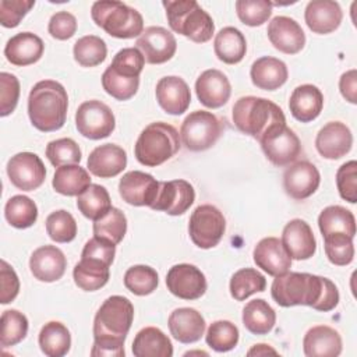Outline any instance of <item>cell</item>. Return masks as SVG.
<instances>
[{
    "instance_id": "cell-1",
    "label": "cell",
    "mask_w": 357,
    "mask_h": 357,
    "mask_svg": "<svg viewBox=\"0 0 357 357\" xmlns=\"http://www.w3.org/2000/svg\"><path fill=\"white\" fill-rule=\"evenodd\" d=\"M271 294L280 307L308 305L322 312L332 311L339 303V290L331 279L305 272H286L276 276Z\"/></svg>"
},
{
    "instance_id": "cell-2",
    "label": "cell",
    "mask_w": 357,
    "mask_h": 357,
    "mask_svg": "<svg viewBox=\"0 0 357 357\" xmlns=\"http://www.w3.org/2000/svg\"><path fill=\"white\" fill-rule=\"evenodd\" d=\"M134 319V305L124 296H110L93 318L92 357H123L124 342Z\"/></svg>"
},
{
    "instance_id": "cell-3",
    "label": "cell",
    "mask_w": 357,
    "mask_h": 357,
    "mask_svg": "<svg viewBox=\"0 0 357 357\" xmlns=\"http://www.w3.org/2000/svg\"><path fill=\"white\" fill-rule=\"evenodd\" d=\"M68 96L64 86L53 79L36 82L28 96V116L43 132L60 130L67 119Z\"/></svg>"
},
{
    "instance_id": "cell-4",
    "label": "cell",
    "mask_w": 357,
    "mask_h": 357,
    "mask_svg": "<svg viewBox=\"0 0 357 357\" xmlns=\"http://www.w3.org/2000/svg\"><path fill=\"white\" fill-rule=\"evenodd\" d=\"M231 117L238 131L255 138L258 142L271 131L286 126L284 113L276 103L251 95L236 100Z\"/></svg>"
},
{
    "instance_id": "cell-5",
    "label": "cell",
    "mask_w": 357,
    "mask_h": 357,
    "mask_svg": "<svg viewBox=\"0 0 357 357\" xmlns=\"http://www.w3.org/2000/svg\"><path fill=\"white\" fill-rule=\"evenodd\" d=\"M162 4L174 32L195 43L211 40L215 32L213 20L195 0H167Z\"/></svg>"
},
{
    "instance_id": "cell-6",
    "label": "cell",
    "mask_w": 357,
    "mask_h": 357,
    "mask_svg": "<svg viewBox=\"0 0 357 357\" xmlns=\"http://www.w3.org/2000/svg\"><path fill=\"white\" fill-rule=\"evenodd\" d=\"M180 149V134L165 121L148 124L139 134L134 153L137 160L148 167H156L172 159Z\"/></svg>"
},
{
    "instance_id": "cell-7",
    "label": "cell",
    "mask_w": 357,
    "mask_h": 357,
    "mask_svg": "<svg viewBox=\"0 0 357 357\" xmlns=\"http://www.w3.org/2000/svg\"><path fill=\"white\" fill-rule=\"evenodd\" d=\"M91 17L98 26L113 38L131 39L144 32V18L139 11L121 1H95Z\"/></svg>"
},
{
    "instance_id": "cell-8",
    "label": "cell",
    "mask_w": 357,
    "mask_h": 357,
    "mask_svg": "<svg viewBox=\"0 0 357 357\" xmlns=\"http://www.w3.org/2000/svg\"><path fill=\"white\" fill-rule=\"evenodd\" d=\"M223 131L222 121L212 112H191L180 128V139L191 152H202L212 148Z\"/></svg>"
},
{
    "instance_id": "cell-9",
    "label": "cell",
    "mask_w": 357,
    "mask_h": 357,
    "mask_svg": "<svg viewBox=\"0 0 357 357\" xmlns=\"http://www.w3.org/2000/svg\"><path fill=\"white\" fill-rule=\"evenodd\" d=\"M226 231V219L223 213L211 204L199 205L194 209L188 222L191 241L202 248L209 250L218 245Z\"/></svg>"
},
{
    "instance_id": "cell-10",
    "label": "cell",
    "mask_w": 357,
    "mask_h": 357,
    "mask_svg": "<svg viewBox=\"0 0 357 357\" xmlns=\"http://www.w3.org/2000/svg\"><path fill=\"white\" fill-rule=\"evenodd\" d=\"M75 126L82 137L102 139L114 131L116 119L106 103L92 99L78 106L75 112Z\"/></svg>"
},
{
    "instance_id": "cell-11",
    "label": "cell",
    "mask_w": 357,
    "mask_h": 357,
    "mask_svg": "<svg viewBox=\"0 0 357 357\" xmlns=\"http://www.w3.org/2000/svg\"><path fill=\"white\" fill-rule=\"evenodd\" d=\"M259 144L266 159L278 167L294 163L303 152L297 134L287 126L271 131Z\"/></svg>"
},
{
    "instance_id": "cell-12",
    "label": "cell",
    "mask_w": 357,
    "mask_h": 357,
    "mask_svg": "<svg viewBox=\"0 0 357 357\" xmlns=\"http://www.w3.org/2000/svg\"><path fill=\"white\" fill-rule=\"evenodd\" d=\"M7 174L11 184L18 190L33 191L43 184L46 167L36 153L20 152L8 160Z\"/></svg>"
},
{
    "instance_id": "cell-13",
    "label": "cell",
    "mask_w": 357,
    "mask_h": 357,
    "mask_svg": "<svg viewBox=\"0 0 357 357\" xmlns=\"http://www.w3.org/2000/svg\"><path fill=\"white\" fill-rule=\"evenodd\" d=\"M166 286L173 296L183 300H197L208 287L205 275L191 264L173 265L166 275Z\"/></svg>"
},
{
    "instance_id": "cell-14",
    "label": "cell",
    "mask_w": 357,
    "mask_h": 357,
    "mask_svg": "<svg viewBox=\"0 0 357 357\" xmlns=\"http://www.w3.org/2000/svg\"><path fill=\"white\" fill-rule=\"evenodd\" d=\"M135 45L149 64H163L169 61L177 50L174 35L163 26L145 28Z\"/></svg>"
},
{
    "instance_id": "cell-15",
    "label": "cell",
    "mask_w": 357,
    "mask_h": 357,
    "mask_svg": "<svg viewBox=\"0 0 357 357\" xmlns=\"http://www.w3.org/2000/svg\"><path fill=\"white\" fill-rule=\"evenodd\" d=\"M159 184L152 174L131 170L127 172L119 183V192L123 201L134 206H152L156 199Z\"/></svg>"
},
{
    "instance_id": "cell-16",
    "label": "cell",
    "mask_w": 357,
    "mask_h": 357,
    "mask_svg": "<svg viewBox=\"0 0 357 357\" xmlns=\"http://www.w3.org/2000/svg\"><path fill=\"white\" fill-rule=\"evenodd\" d=\"M195 201L194 187L185 180L160 181L159 191L151 209L163 211L167 215L178 216L187 212V209Z\"/></svg>"
},
{
    "instance_id": "cell-17",
    "label": "cell",
    "mask_w": 357,
    "mask_h": 357,
    "mask_svg": "<svg viewBox=\"0 0 357 357\" xmlns=\"http://www.w3.org/2000/svg\"><path fill=\"white\" fill-rule=\"evenodd\" d=\"M321 174L314 163L308 160H298L284 170L283 187L289 197L303 201L311 197L319 187Z\"/></svg>"
},
{
    "instance_id": "cell-18",
    "label": "cell",
    "mask_w": 357,
    "mask_h": 357,
    "mask_svg": "<svg viewBox=\"0 0 357 357\" xmlns=\"http://www.w3.org/2000/svg\"><path fill=\"white\" fill-rule=\"evenodd\" d=\"M353 145V134L342 121L326 123L317 134L315 148L318 153L331 160L346 156Z\"/></svg>"
},
{
    "instance_id": "cell-19",
    "label": "cell",
    "mask_w": 357,
    "mask_h": 357,
    "mask_svg": "<svg viewBox=\"0 0 357 357\" xmlns=\"http://www.w3.org/2000/svg\"><path fill=\"white\" fill-rule=\"evenodd\" d=\"M282 245L291 259H310L317 251L312 229L303 219H291L282 231Z\"/></svg>"
},
{
    "instance_id": "cell-20",
    "label": "cell",
    "mask_w": 357,
    "mask_h": 357,
    "mask_svg": "<svg viewBox=\"0 0 357 357\" xmlns=\"http://www.w3.org/2000/svg\"><path fill=\"white\" fill-rule=\"evenodd\" d=\"M266 33L273 47L286 54H296L305 45L303 28L296 20L286 15L272 18L268 24Z\"/></svg>"
},
{
    "instance_id": "cell-21",
    "label": "cell",
    "mask_w": 357,
    "mask_h": 357,
    "mask_svg": "<svg viewBox=\"0 0 357 357\" xmlns=\"http://www.w3.org/2000/svg\"><path fill=\"white\" fill-rule=\"evenodd\" d=\"M195 92L205 107L219 109L230 99L231 85L226 74L216 68H209L197 78Z\"/></svg>"
},
{
    "instance_id": "cell-22",
    "label": "cell",
    "mask_w": 357,
    "mask_h": 357,
    "mask_svg": "<svg viewBox=\"0 0 357 357\" xmlns=\"http://www.w3.org/2000/svg\"><path fill=\"white\" fill-rule=\"evenodd\" d=\"M159 106L173 116L183 114L191 102V92L187 82L177 75H167L158 81L155 89Z\"/></svg>"
},
{
    "instance_id": "cell-23",
    "label": "cell",
    "mask_w": 357,
    "mask_h": 357,
    "mask_svg": "<svg viewBox=\"0 0 357 357\" xmlns=\"http://www.w3.org/2000/svg\"><path fill=\"white\" fill-rule=\"evenodd\" d=\"M67 268L64 252L56 245H42L29 258V269L35 279L46 283L63 278Z\"/></svg>"
},
{
    "instance_id": "cell-24",
    "label": "cell",
    "mask_w": 357,
    "mask_h": 357,
    "mask_svg": "<svg viewBox=\"0 0 357 357\" xmlns=\"http://www.w3.org/2000/svg\"><path fill=\"white\" fill-rule=\"evenodd\" d=\"M127 166L126 151L116 144L96 146L88 156V170L100 178H110L120 174Z\"/></svg>"
},
{
    "instance_id": "cell-25",
    "label": "cell",
    "mask_w": 357,
    "mask_h": 357,
    "mask_svg": "<svg viewBox=\"0 0 357 357\" xmlns=\"http://www.w3.org/2000/svg\"><path fill=\"white\" fill-rule=\"evenodd\" d=\"M252 257L258 268L275 278L289 272L291 268V258L287 255L278 237H265L259 240L252 251Z\"/></svg>"
},
{
    "instance_id": "cell-26",
    "label": "cell",
    "mask_w": 357,
    "mask_h": 357,
    "mask_svg": "<svg viewBox=\"0 0 357 357\" xmlns=\"http://www.w3.org/2000/svg\"><path fill=\"white\" fill-rule=\"evenodd\" d=\"M304 20L314 33L326 35L340 26L343 11L337 1L312 0L305 7Z\"/></svg>"
},
{
    "instance_id": "cell-27",
    "label": "cell",
    "mask_w": 357,
    "mask_h": 357,
    "mask_svg": "<svg viewBox=\"0 0 357 357\" xmlns=\"http://www.w3.org/2000/svg\"><path fill=\"white\" fill-rule=\"evenodd\" d=\"M169 331L172 336L180 343H195L205 332V319L195 308L181 307L176 308L169 315Z\"/></svg>"
},
{
    "instance_id": "cell-28",
    "label": "cell",
    "mask_w": 357,
    "mask_h": 357,
    "mask_svg": "<svg viewBox=\"0 0 357 357\" xmlns=\"http://www.w3.org/2000/svg\"><path fill=\"white\" fill-rule=\"evenodd\" d=\"M43 50V40L38 35L32 32H20L7 40L4 56L11 64L24 67L39 61Z\"/></svg>"
},
{
    "instance_id": "cell-29",
    "label": "cell",
    "mask_w": 357,
    "mask_h": 357,
    "mask_svg": "<svg viewBox=\"0 0 357 357\" xmlns=\"http://www.w3.org/2000/svg\"><path fill=\"white\" fill-rule=\"evenodd\" d=\"M303 349L307 357H336L342 353V337L336 329L317 325L304 335Z\"/></svg>"
},
{
    "instance_id": "cell-30",
    "label": "cell",
    "mask_w": 357,
    "mask_h": 357,
    "mask_svg": "<svg viewBox=\"0 0 357 357\" xmlns=\"http://www.w3.org/2000/svg\"><path fill=\"white\" fill-rule=\"evenodd\" d=\"M322 107L324 95L321 89L312 84L298 85L290 95V113L296 120L301 123H310L315 120L321 114Z\"/></svg>"
},
{
    "instance_id": "cell-31",
    "label": "cell",
    "mask_w": 357,
    "mask_h": 357,
    "mask_svg": "<svg viewBox=\"0 0 357 357\" xmlns=\"http://www.w3.org/2000/svg\"><path fill=\"white\" fill-rule=\"evenodd\" d=\"M250 77L257 88L264 91H275L284 85L289 71L284 61L276 57L264 56L252 63Z\"/></svg>"
},
{
    "instance_id": "cell-32",
    "label": "cell",
    "mask_w": 357,
    "mask_h": 357,
    "mask_svg": "<svg viewBox=\"0 0 357 357\" xmlns=\"http://www.w3.org/2000/svg\"><path fill=\"white\" fill-rule=\"evenodd\" d=\"M132 354L135 357H172L173 344L159 328H142L134 337Z\"/></svg>"
},
{
    "instance_id": "cell-33",
    "label": "cell",
    "mask_w": 357,
    "mask_h": 357,
    "mask_svg": "<svg viewBox=\"0 0 357 357\" xmlns=\"http://www.w3.org/2000/svg\"><path fill=\"white\" fill-rule=\"evenodd\" d=\"M213 50L220 61L226 64H237L245 56L247 42L240 29L225 26L215 36Z\"/></svg>"
},
{
    "instance_id": "cell-34",
    "label": "cell",
    "mask_w": 357,
    "mask_h": 357,
    "mask_svg": "<svg viewBox=\"0 0 357 357\" xmlns=\"http://www.w3.org/2000/svg\"><path fill=\"white\" fill-rule=\"evenodd\" d=\"M52 185L61 195L78 197L91 185V177L79 165H66L56 169Z\"/></svg>"
},
{
    "instance_id": "cell-35",
    "label": "cell",
    "mask_w": 357,
    "mask_h": 357,
    "mask_svg": "<svg viewBox=\"0 0 357 357\" xmlns=\"http://www.w3.org/2000/svg\"><path fill=\"white\" fill-rule=\"evenodd\" d=\"M276 324L275 310L264 298L248 301L243 308V325L254 335H268Z\"/></svg>"
},
{
    "instance_id": "cell-36",
    "label": "cell",
    "mask_w": 357,
    "mask_h": 357,
    "mask_svg": "<svg viewBox=\"0 0 357 357\" xmlns=\"http://www.w3.org/2000/svg\"><path fill=\"white\" fill-rule=\"evenodd\" d=\"M38 340L42 353L47 357H63L71 347L70 331L59 321L45 324L39 332Z\"/></svg>"
},
{
    "instance_id": "cell-37",
    "label": "cell",
    "mask_w": 357,
    "mask_h": 357,
    "mask_svg": "<svg viewBox=\"0 0 357 357\" xmlns=\"http://www.w3.org/2000/svg\"><path fill=\"white\" fill-rule=\"evenodd\" d=\"M318 227L322 237L331 233H344L354 238L356 236V218L351 211L340 205H331L322 209L318 216Z\"/></svg>"
},
{
    "instance_id": "cell-38",
    "label": "cell",
    "mask_w": 357,
    "mask_h": 357,
    "mask_svg": "<svg viewBox=\"0 0 357 357\" xmlns=\"http://www.w3.org/2000/svg\"><path fill=\"white\" fill-rule=\"evenodd\" d=\"M73 278L81 290L95 291L102 289L109 282L110 271L109 266L100 262L81 258L79 262L74 266Z\"/></svg>"
},
{
    "instance_id": "cell-39",
    "label": "cell",
    "mask_w": 357,
    "mask_h": 357,
    "mask_svg": "<svg viewBox=\"0 0 357 357\" xmlns=\"http://www.w3.org/2000/svg\"><path fill=\"white\" fill-rule=\"evenodd\" d=\"M77 208L85 218L95 222L110 211V195L103 185L91 184L77 197Z\"/></svg>"
},
{
    "instance_id": "cell-40",
    "label": "cell",
    "mask_w": 357,
    "mask_h": 357,
    "mask_svg": "<svg viewBox=\"0 0 357 357\" xmlns=\"http://www.w3.org/2000/svg\"><path fill=\"white\" fill-rule=\"evenodd\" d=\"M266 287V279L254 268H241L230 279V294L234 300L243 301L250 296L264 291Z\"/></svg>"
},
{
    "instance_id": "cell-41",
    "label": "cell",
    "mask_w": 357,
    "mask_h": 357,
    "mask_svg": "<svg viewBox=\"0 0 357 357\" xmlns=\"http://www.w3.org/2000/svg\"><path fill=\"white\" fill-rule=\"evenodd\" d=\"M4 216L13 227L28 229L38 219V206L26 195H14L4 206Z\"/></svg>"
},
{
    "instance_id": "cell-42",
    "label": "cell",
    "mask_w": 357,
    "mask_h": 357,
    "mask_svg": "<svg viewBox=\"0 0 357 357\" xmlns=\"http://www.w3.org/2000/svg\"><path fill=\"white\" fill-rule=\"evenodd\" d=\"M73 54L79 66L96 67L105 61L107 56V47L102 38L96 35H85L74 43Z\"/></svg>"
},
{
    "instance_id": "cell-43",
    "label": "cell",
    "mask_w": 357,
    "mask_h": 357,
    "mask_svg": "<svg viewBox=\"0 0 357 357\" xmlns=\"http://www.w3.org/2000/svg\"><path fill=\"white\" fill-rule=\"evenodd\" d=\"M127 231V218L119 208L110 211L93 222V236L119 244Z\"/></svg>"
},
{
    "instance_id": "cell-44",
    "label": "cell",
    "mask_w": 357,
    "mask_h": 357,
    "mask_svg": "<svg viewBox=\"0 0 357 357\" xmlns=\"http://www.w3.org/2000/svg\"><path fill=\"white\" fill-rule=\"evenodd\" d=\"M238 335V328L233 322L219 319L209 325L205 340L212 350L218 353H225L237 346Z\"/></svg>"
},
{
    "instance_id": "cell-45",
    "label": "cell",
    "mask_w": 357,
    "mask_h": 357,
    "mask_svg": "<svg viewBox=\"0 0 357 357\" xmlns=\"http://www.w3.org/2000/svg\"><path fill=\"white\" fill-rule=\"evenodd\" d=\"M159 284L158 272L148 265H134L124 273V286L135 296H148Z\"/></svg>"
},
{
    "instance_id": "cell-46",
    "label": "cell",
    "mask_w": 357,
    "mask_h": 357,
    "mask_svg": "<svg viewBox=\"0 0 357 357\" xmlns=\"http://www.w3.org/2000/svg\"><path fill=\"white\" fill-rule=\"evenodd\" d=\"M28 333V318L18 310H6L1 314L0 344L3 347L15 346Z\"/></svg>"
},
{
    "instance_id": "cell-47",
    "label": "cell",
    "mask_w": 357,
    "mask_h": 357,
    "mask_svg": "<svg viewBox=\"0 0 357 357\" xmlns=\"http://www.w3.org/2000/svg\"><path fill=\"white\" fill-rule=\"evenodd\" d=\"M102 86L112 98L117 100H128L137 93L139 78L120 75L109 66L102 74Z\"/></svg>"
},
{
    "instance_id": "cell-48",
    "label": "cell",
    "mask_w": 357,
    "mask_h": 357,
    "mask_svg": "<svg viewBox=\"0 0 357 357\" xmlns=\"http://www.w3.org/2000/svg\"><path fill=\"white\" fill-rule=\"evenodd\" d=\"M325 254L331 264L337 266H344L351 264L354 258V244L353 237L344 233H331L324 237Z\"/></svg>"
},
{
    "instance_id": "cell-49",
    "label": "cell",
    "mask_w": 357,
    "mask_h": 357,
    "mask_svg": "<svg viewBox=\"0 0 357 357\" xmlns=\"http://www.w3.org/2000/svg\"><path fill=\"white\" fill-rule=\"evenodd\" d=\"M46 231L56 243H70L77 236V222L70 212L59 209L46 218Z\"/></svg>"
},
{
    "instance_id": "cell-50",
    "label": "cell",
    "mask_w": 357,
    "mask_h": 357,
    "mask_svg": "<svg viewBox=\"0 0 357 357\" xmlns=\"http://www.w3.org/2000/svg\"><path fill=\"white\" fill-rule=\"evenodd\" d=\"M273 3L268 0H237L236 13L238 20L248 26H259L272 15Z\"/></svg>"
},
{
    "instance_id": "cell-51",
    "label": "cell",
    "mask_w": 357,
    "mask_h": 357,
    "mask_svg": "<svg viewBox=\"0 0 357 357\" xmlns=\"http://www.w3.org/2000/svg\"><path fill=\"white\" fill-rule=\"evenodd\" d=\"M46 158L56 167L66 165H77L81 160V149L74 139L59 138L47 144Z\"/></svg>"
},
{
    "instance_id": "cell-52",
    "label": "cell",
    "mask_w": 357,
    "mask_h": 357,
    "mask_svg": "<svg viewBox=\"0 0 357 357\" xmlns=\"http://www.w3.org/2000/svg\"><path fill=\"white\" fill-rule=\"evenodd\" d=\"M144 64L145 59L139 49L124 47L114 54L110 67L120 75L139 78V74L144 70Z\"/></svg>"
},
{
    "instance_id": "cell-53",
    "label": "cell",
    "mask_w": 357,
    "mask_h": 357,
    "mask_svg": "<svg viewBox=\"0 0 357 357\" xmlns=\"http://www.w3.org/2000/svg\"><path fill=\"white\" fill-rule=\"evenodd\" d=\"M336 185L340 197L350 202H357V162L349 160L336 172Z\"/></svg>"
},
{
    "instance_id": "cell-54",
    "label": "cell",
    "mask_w": 357,
    "mask_h": 357,
    "mask_svg": "<svg viewBox=\"0 0 357 357\" xmlns=\"http://www.w3.org/2000/svg\"><path fill=\"white\" fill-rule=\"evenodd\" d=\"M20 99V81L14 74L3 71L0 74V116L11 114Z\"/></svg>"
},
{
    "instance_id": "cell-55",
    "label": "cell",
    "mask_w": 357,
    "mask_h": 357,
    "mask_svg": "<svg viewBox=\"0 0 357 357\" xmlns=\"http://www.w3.org/2000/svg\"><path fill=\"white\" fill-rule=\"evenodd\" d=\"M114 255H116V244L96 236H93L91 240L85 243L81 252V258L100 262L109 268L113 264Z\"/></svg>"
},
{
    "instance_id": "cell-56",
    "label": "cell",
    "mask_w": 357,
    "mask_h": 357,
    "mask_svg": "<svg viewBox=\"0 0 357 357\" xmlns=\"http://www.w3.org/2000/svg\"><path fill=\"white\" fill-rule=\"evenodd\" d=\"M35 6L33 0H1L0 24L4 28H15L28 11Z\"/></svg>"
},
{
    "instance_id": "cell-57",
    "label": "cell",
    "mask_w": 357,
    "mask_h": 357,
    "mask_svg": "<svg viewBox=\"0 0 357 357\" xmlns=\"http://www.w3.org/2000/svg\"><path fill=\"white\" fill-rule=\"evenodd\" d=\"M47 31L54 39L67 40L77 31V18L68 11H57L50 17Z\"/></svg>"
},
{
    "instance_id": "cell-58",
    "label": "cell",
    "mask_w": 357,
    "mask_h": 357,
    "mask_svg": "<svg viewBox=\"0 0 357 357\" xmlns=\"http://www.w3.org/2000/svg\"><path fill=\"white\" fill-rule=\"evenodd\" d=\"M0 303L8 304L15 300L20 291V279L15 271L4 259L0 262Z\"/></svg>"
},
{
    "instance_id": "cell-59",
    "label": "cell",
    "mask_w": 357,
    "mask_h": 357,
    "mask_svg": "<svg viewBox=\"0 0 357 357\" xmlns=\"http://www.w3.org/2000/svg\"><path fill=\"white\" fill-rule=\"evenodd\" d=\"M339 89L347 102L353 105L357 103V71L354 68L342 74L339 79Z\"/></svg>"
},
{
    "instance_id": "cell-60",
    "label": "cell",
    "mask_w": 357,
    "mask_h": 357,
    "mask_svg": "<svg viewBox=\"0 0 357 357\" xmlns=\"http://www.w3.org/2000/svg\"><path fill=\"white\" fill-rule=\"evenodd\" d=\"M248 356H266V354H278V351L275 349H272L269 344L265 343H258L254 344L248 351Z\"/></svg>"
},
{
    "instance_id": "cell-61",
    "label": "cell",
    "mask_w": 357,
    "mask_h": 357,
    "mask_svg": "<svg viewBox=\"0 0 357 357\" xmlns=\"http://www.w3.org/2000/svg\"><path fill=\"white\" fill-rule=\"evenodd\" d=\"M192 354H204V356H208V353H205V351H187L184 356H192Z\"/></svg>"
}]
</instances>
